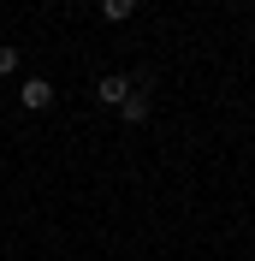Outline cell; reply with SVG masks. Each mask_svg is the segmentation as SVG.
Masks as SVG:
<instances>
[{
  "label": "cell",
  "mask_w": 255,
  "mask_h": 261,
  "mask_svg": "<svg viewBox=\"0 0 255 261\" xmlns=\"http://www.w3.org/2000/svg\"><path fill=\"white\" fill-rule=\"evenodd\" d=\"M131 89H137V83H131L125 71H107V77L95 83V95H101V107H113V113H119V107H125V101H131Z\"/></svg>",
  "instance_id": "2"
},
{
  "label": "cell",
  "mask_w": 255,
  "mask_h": 261,
  "mask_svg": "<svg viewBox=\"0 0 255 261\" xmlns=\"http://www.w3.org/2000/svg\"><path fill=\"white\" fill-rule=\"evenodd\" d=\"M18 101H24V113H48L54 107V83L48 77H24L18 83Z\"/></svg>",
  "instance_id": "1"
},
{
  "label": "cell",
  "mask_w": 255,
  "mask_h": 261,
  "mask_svg": "<svg viewBox=\"0 0 255 261\" xmlns=\"http://www.w3.org/2000/svg\"><path fill=\"white\" fill-rule=\"evenodd\" d=\"M148 113H155V101H148V83H137V89H131V101L119 107V119H125V125H143Z\"/></svg>",
  "instance_id": "3"
},
{
  "label": "cell",
  "mask_w": 255,
  "mask_h": 261,
  "mask_svg": "<svg viewBox=\"0 0 255 261\" xmlns=\"http://www.w3.org/2000/svg\"><path fill=\"white\" fill-rule=\"evenodd\" d=\"M131 12H137V0H101V18H113V24H125Z\"/></svg>",
  "instance_id": "4"
},
{
  "label": "cell",
  "mask_w": 255,
  "mask_h": 261,
  "mask_svg": "<svg viewBox=\"0 0 255 261\" xmlns=\"http://www.w3.org/2000/svg\"><path fill=\"white\" fill-rule=\"evenodd\" d=\"M0 77H18V48L12 42H0Z\"/></svg>",
  "instance_id": "5"
}]
</instances>
